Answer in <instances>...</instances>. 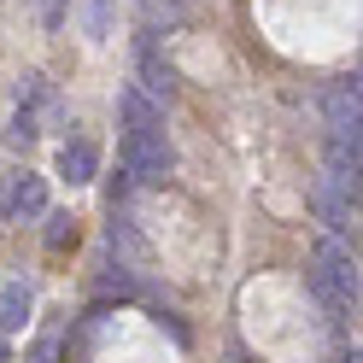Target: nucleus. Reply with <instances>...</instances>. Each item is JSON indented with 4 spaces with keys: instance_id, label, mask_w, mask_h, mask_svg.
I'll list each match as a JSON object with an SVG mask.
<instances>
[{
    "instance_id": "obj_9",
    "label": "nucleus",
    "mask_w": 363,
    "mask_h": 363,
    "mask_svg": "<svg viewBox=\"0 0 363 363\" xmlns=\"http://www.w3.org/2000/svg\"><path fill=\"white\" fill-rule=\"evenodd\" d=\"M141 77H147V88H152L158 100L170 94V65H158V53H152V48H141Z\"/></svg>"
},
{
    "instance_id": "obj_1",
    "label": "nucleus",
    "mask_w": 363,
    "mask_h": 363,
    "mask_svg": "<svg viewBox=\"0 0 363 363\" xmlns=\"http://www.w3.org/2000/svg\"><path fill=\"white\" fill-rule=\"evenodd\" d=\"M123 164H129V176H141V182L170 176V141H164V129H129Z\"/></svg>"
},
{
    "instance_id": "obj_6",
    "label": "nucleus",
    "mask_w": 363,
    "mask_h": 363,
    "mask_svg": "<svg viewBox=\"0 0 363 363\" xmlns=\"http://www.w3.org/2000/svg\"><path fill=\"white\" fill-rule=\"evenodd\" d=\"M328 176L357 188V135H328Z\"/></svg>"
},
{
    "instance_id": "obj_11",
    "label": "nucleus",
    "mask_w": 363,
    "mask_h": 363,
    "mask_svg": "<svg viewBox=\"0 0 363 363\" xmlns=\"http://www.w3.org/2000/svg\"><path fill=\"white\" fill-rule=\"evenodd\" d=\"M77 229H71V217H53V229H48V246H65Z\"/></svg>"
},
{
    "instance_id": "obj_2",
    "label": "nucleus",
    "mask_w": 363,
    "mask_h": 363,
    "mask_svg": "<svg viewBox=\"0 0 363 363\" xmlns=\"http://www.w3.org/2000/svg\"><path fill=\"white\" fill-rule=\"evenodd\" d=\"M311 287L323 293L334 311H346V305L357 299V264H352V258H340V252H323V264H316Z\"/></svg>"
},
{
    "instance_id": "obj_7",
    "label": "nucleus",
    "mask_w": 363,
    "mask_h": 363,
    "mask_svg": "<svg viewBox=\"0 0 363 363\" xmlns=\"http://www.w3.org/2000/svg\"><path fill=\"white\" fill-rule=\"evenodd\" d=\"M41 206H48V182H41V176H18L6 211H12V217H41Z\"/></svg>"
},
{
    "instance_id": "obj_12",
    "label": "nucleus",
    "mask_w": 363,
    "mask_h": 363,
    "mask_svg": "<svg viewBox=\"0 0 363 363\" xmlns=\"http://www.w3.org/2000/svg\"><path fill=\"white\" fill-rule=\"evenodd\" d=\"M0 363H6V346H0Z\"/></svg>"
},
{
    "instance_id": "obj_5",
    "label": "nucleus",
    "mask_w": 363,
    "mask_h": 363,
    "mask_svg": "<svg viewBox=\"0 0 363 363\" xmlns=\"http://www.w3.org/2000/svg\"><path fill=\"white\" fill-rule=\"evenodd\" d=\"M328 129L334 135H357V77L352 82H334V94H328Z\"/></svg>"
},
{
    "instance_id": "obj_10",
    "label": "nucleus",
    "mask_w": 363,
    "mask_h": 363,
    "mask_svg": "<svg viewBox=\"0 0 363 363\" xmlns=\"http://www.w3.org/2000/svg\"><path fill=\"white\" fill-rule=\"evenodd\" d=\"M123 118H129V129H158V111L141 94H123Z\"/></svg>"
},
{
    "instance_id": "obj_4",
    "label": "nucleus",
    "mask_w": 363,
    "mask_h": 363,
    "mask_svg": "<svg viewBox=\"0 0 363 363\" xmlns=\"http://www.w3.org/2000/svg\"><path fill=\"white\" fill-rule=\"evenodd\" d=\"M94 170H100V158H94V147H88V141H65V147H59V176L71 182V188L94 182Z\"/></svg>"
},
{
    "instance_id": "obj_8",
    "label": "nucleus",
    "mask_w": 363,
    "mask_h": 363,
    "mask_svg": "<svg viewBox=\"0 0 363 363\" xmlns=\"http://www.w3.org/2000/svg\"><path fill=\"white\" fill-rule=\"evenodd\" d=\"M24 323H30V287H24V281H12L6 293H0V328L18 334Z\"/></svg>"
},
{
    "instance_id": "obj_3",
    "label": "nucleus",
    "mask_w": 363,
    "mask_h": 363,
    "mask_svg": "<svg viewBox=\"0 0 363 363\" xmlns=\"http://www.w3.org/2000/svg\"><path fill=\"white\" fill-rule=\"evenodd\" d=\"M352 194L357 188H346V182H334V176L316 182V211H323L328 229H346V223H352Z\"/></svg>"
}]
</instances>
